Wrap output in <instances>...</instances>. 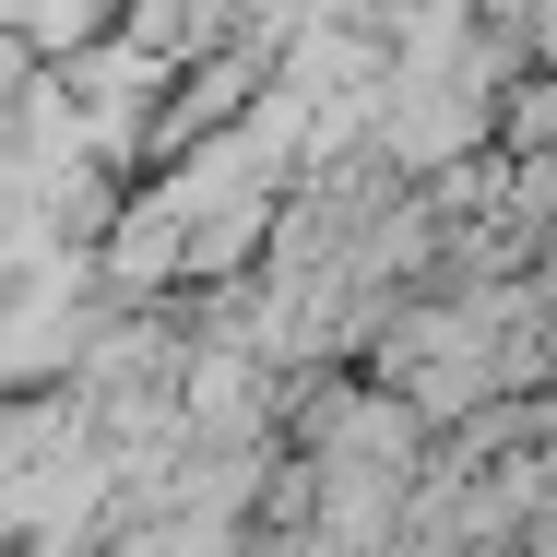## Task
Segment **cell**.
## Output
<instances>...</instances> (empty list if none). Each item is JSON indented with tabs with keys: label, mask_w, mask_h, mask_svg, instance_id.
Wrapping results in <instances>:
<instances>
[{
	"label": "cell",
	"mask_w": 557,
	"mask_h": 557,
	"mask_svg": "<svg viewBox=\"0 0 557 557\" xmlns=\"http://www.w3.org/2000/svg\"><path fill=\"white\" fill-rule=\"evenodd\" d=\"M12 96H24V36L0 24V108H12Z\"/></svg>",
	"instance_id": "obj_1"
}]
</instances>
